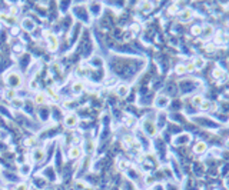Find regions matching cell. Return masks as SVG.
I'll return each instance as SVG.
<instances>
[{
  "instance_id": "6da1fadb",
  "label": "cell",
  "mask_w": 229,
  "mask_h": 190,
  "mask_svg": "<svg viewBox=\"0 0 229 190\" xmlns=\"http://www.w3.org/2000/svg\"><path fill=\"white\" fill-rule=\"evenodd\" d=\"M4 81L7 83V86L13 90H16L17 87H22L23 84V77L20 75V72L17 70H10L4 75Z\"/></svg>"
},
{
  "instance_id": "7a4b0ae2",
  "label": "cell",
  "mask_w": 229,
  "mask_h": 190,
  "mask_svg": "<svg viewBox=\"0 0 229 190\" xmlns=\"http://www.w3.org/2000/svg\"><path fill=\"white\" fill-rule=\"evenodd\" d=\"M77 123H79V117H77L75 113H69L65 117V120H63V124H65V127H67V129L76 127Z\"/></svg>"
},
{
  "instance_id": "3957f363",
  "label": "cell",
  "mask_w": 229,
  "mask_h": 190,
  "mask_svg": "<svg viewBox=\"0 0 229 190\" xmlns=\"http://www.w3.org/2000/svg\"><path fill=\"white\" fill-rule=\"evenodd\" d=\"M168 105H169V97L165 94H160L155 99V106L157 109H165V107H168Z\"/></svg>"
},
{
  "instance_id": "277c9868",
  "label": "cell",
  "mask_w": 229,
  "mask_h": 190,
  "mask_svg": "<svg viewBox=\"0 0 229 190\" xmlns=\"http://www.w3.org/2000/svg\"><path fill=\"white\" fill-rule=\"evenodd\" d=\"M189 140H191V134L182 133V134H179V136H176V137L173 139V143H175L176 146H183V145H188Z\"/></svg>"
},
{
  "instance_id": "5b68a950",
  "label": "cell",
  "mask_w": 229,
  "mask_h": 190,
  "mask_svg": "<svg viewBox=\"0 0 229 190\" xmlns=\"http://www.w3.org/2000/svg\"><path fill=\"white\" fill-rule=\"evenodd\" d=\"M44 150L42 149V147H36L33 152H32V159H33V162L35 163H42L43 160H44Z\"/></svg>"
},
{
  "instance_id": "8992f818",
  "label": "cell",
  "mask_w": 229,
  "mask_h": 190,
  "mask_svg": "<svg viewBox=\"0 0 229 190\" xmlns=\"http://www.w3.org/2000/svg\"><path fill=\"white\" fill-rule=\"evenodd\" d=\"M143 130L149 136H155L156 134V124L153 123V120H145L143 121Z\"/></svg>"
},
{
  "instance_id": "52a82bcc",
  "label": "cell",
  "mask_w": 229,
  "mask_h": 190,
  "mask_svg": "<svg viewBox=\"0 0 229 190\" xmlns=\"http://www.w3.org/2000/svg\"><path fill=\"white\" fill-rule=\"evenodd\" d=\"M22 27L26 30V32H33L35 30V22L30 19V17H25L23 20H22Z\"/></svg>"
},
{
  "instance_id": "ba28073f",
  "label": "cell",
  "mask_w": 229,
  "mask_h": 190,
  "mask_svg": "<svg viewBox=\"0 0 229 190\" xmlns=\"http://www.w3.org/2000/svg\"><path fill=\"white\" fill-rule=\"evenodd\" d=\"M47 47H49L50 52H56V50H57V47H59V40H57V37H56L55 35L49 36V39H47Z\"/></svg>"
},
{
  "instance_id": "9c48e42d",
  "label": "cell",
  "mask_w": 229,
  "mask_h": 190,
  "mask_svg": "<svg viewBox=\"0 0 229 190\" xmlns=\"http://www.w3.org/2000/svg\"><path fill=\"white\" fill-rule=\"evenodd\" d=\"M30 172H32V164H30V163H23V164H20V167H19L20 176L26 177V176L30 174Z\"/></svg>"
},
{
  "instance_id": "30bf717a",
  "label": "cell",
  "mask_w": 229,
  "mask_h": 190,
  "mask_svg": "<svg viewBox=\"0 0 229 190\" xmlns=\"http://www.w3.org/2000/svg\"><path fill=\"white\" fill-rule=\"evenodd\" d=\"M116 93L119 97H126L129 94V86L127 84H119L116 89Z\"/></svg>"
},
{
  "instance_id": "8fae6325",
  "label": "cell",
  "mask_w": 229,
  "mask_h": 190,
  "mask_svg": "<svg viewBox=\"0 0 229 190\" xmlns=\"http://www.w3.org/2000/svg\"><path fill=\"white\" fill-rule=\"evenodd\" d=\"M192 16H193V12H192L191 9H185V10L179 14V20H181V22H189L192 19Z\"/></svg>"
},
{
  "instance_id": "7c38bea8",
  "label": "cell",
  "mask_w": 229,
  "mask_h": 190,
  "mask_svg": "<svg viewBox=\"0 0 229 190\" xmlns=\"http://www.w3.org/2000/svg\"><path fill=\"white\" fill-rule=\"evenodd\" d=\"M206 149H208V146H206L205 142H198L195 145V147H193V152L196 153V154H202V153L206 152Z\"/></svg>"
},
{
  "instance_id": "4fadbf2b",
  "label": "cell",
  "mask_w": 229,
  "mask_h": 190,
  "mask_svg": "<svg viewBox=\"0 0 229 190\" xmlns=\"http://www.w3.org/2000/svg\"><path fill=\"white\" fill-rule=\"evenodd\" d=\"M80 154H82L80 147H77V146L70 147V150H69V157H70V159H79V157H80Z\"/></svg>"
},
{
  "instance_id": "5bb4252c",
  "label": "cell",
  "mask_w": 229,
  "mask_h": 190,
  "mask_svg": "<svg viewBox=\"0 0 229 190\" xmlns=\"http://www.w3.org/2000/svg\"><path fill=\"white\" fill-rule=\"evenodd\" d=\"M72 90H73V93L80 94V93L85 90V84H83L82 81H75V83H73V86H72Z\"/></svg>"
},
{
  "instance_id": "9a60e30c",
  "label": "cell",
  "mask_w": 229,
  "mask_h": 190,
  "mask_svg": "<svg viewBox=\"0 0 229 190\" xmlns=\"http://www.w3.org/2000/svg\"><path fill=\"white\" fill-rule=\"evenodd\" d=\"M46 100H47L46 93H37V94L35 96V103H36V105H44Z\"/></svg>"
},
{
  "instance_id": "2e32d148",
  "label": "cell",
  "mask_w": 229,
  "mask_h": 190,
  "mask_svg": "<svg viewBox=\"0 0 229 190\" xmlns=\"http://www.w3.org/2000/svg\"><path fill=\"white\" fill-rule=\"evenodd\" d=\"M212 75H213V77L215 79H226V75H225V72L222 70V69H219V67H215L213 69V72H212Z\"/></svg>"
},
{
  "instance_id": "e0dca14e",
  "label": "cell",
  "mask_w": 229,
  "mask_h": 190,
  "mask_svg": "<svg viewBox=\"0 0 229 190\" xmlns=\"http://www.w3.org/2000/svg\"><path fill=\"white\" fill-rule=\"evenodd\" d=\"M193 64H195V69H202L206 63H205V60H203V57H200V56H198L196 59H195V62H193Z\"/></svg>"
},
{
  "instance_id": "ac0fdd59",
  "label": "cell",
  "mask_w": 229,
  "mask_h": 190,
  "mask_svg": "<svg viewBox=\"0 0 229 190\" xmlns=\"http://www.w3.org/2000/svg\"><path fill=\"white\" fill-rule=\"evenodd\" d=\"M12 105L14 106V109H22L23 105H25V100H23V99H19V97H14V99L12 100Z\"/></svg>"
},
{
  "instance_id": "d6986e66",
  "label": "cell",
  "mask_w": 229,
  "mask_h": 190,
  "mask_svg": "<svg viewBox=\"0 0 229 190\" xmlns=\"http://www.w3.org/2000/svg\"><path fill=\"white\" fill-rule=\"evenodd\" d=\"M203 102H205V100H203V97H202L200 94H196V96H193V99H192V103H193L195 106H200Z\"/></svg>"
},
{
  "instance_id": "ffe728a7",
  "label": "cell",
  "mask_w": 229,
  "mask_h": 190,
  "mask_svg": "<svg viewBox=\"0 0 229 190\" xmlns=\"http://www.w3.org/2000/svg\"><path fill=\"white\" fill-rule=\"evenodd\" d=\"M4 96H6V99H9V100H13V99L16 97V90H13V89H9V90H6Z\"/></svg>"
},
{
  "instance_id": "44dd1931",
  "label": "cell",
  "mask_w": 229,
  "mask_h": 190,
  "mask_svg": "<svg viewBox=\"0 0 229 190\" xmlns=\"http://www.w3.org/2000/svg\"><path fill=\"white\" fill-rule=\"evenodd\" d=\"M46 183H47V180H46L44 177H42V179L37 177V179H36V186H37L39 189H43V186H46Z\"/></svg>"
},
{
  "instance_id": "7402d4cb",
  "label": "cell",
  "mask_w": 229,
  "mask_h": 190,
  "mask_svg": "<svg viewBox=\"0 0 229 190\" xmlns=\"http://www.w3.org/2000/svg\"><path fill=\"white\" fill-rule=\"evenodd\" d=\"M175 72H176V75H183V73H186V67L183 64H178Z\"/></svg>"
},
{
  "instance_id": "603a6c76",
  "label": "cell",
  "mask_w": 229,
  "mask_h": 190,
  "mask_svg": "<svg viewBox=\"0 0 229 190\" xmlns=\"http://www.w3.org/2000/svg\"><path fill=\"white\" fill-rule=\"evenodd\" d=\"M202 32H203V35H205L206 37H209V36L213 33V29H212V26H206L205 29H202Z\"/></svg>"
},
{
  "instance_id": "cb8c5ba5",
  "label": "cell",
  "mask_w": 229,
  "mask_h": 190,
  "mask_svg": "<svg viewBox=\"0 0 229 190\" xmlns=\"http://www.w3.org/2000/svg\"><path fill=\"white\" fill-rule=\"evenodd\" d=\"M191 32H192V35H193V36H199V35L202 33V27H200V26H193Z\"/></svg>"
},
{
  "instance_id": "d4e9b609",
  "label": "cell",
  "mask_w": 229,
  "mask_h": 190,
  "mask_svg": "<svg viewBox=\"0 0 229 190\" xmlns=\"http://www.w3.org/2000/svg\"><path fill=\"white\" fill-rule=\"evenodd\" d=\"M143 6H142V10L145 12V13H148V12H151L152 10V3H149V1H146V3H142Z\"/></svg>"
},
{
  "instance_id": "484cf974",
  "label": "cell",
  "mask_w": 229,
  "mask_h": 190,
  "mask_svg": "<svg viewBox=\"0 0 229 190\" xmlns=\"http://www.w3.org/2000/svg\"><path fill=\"white\" fill-rule=\"evenodd\" d=\"M212 106H213V105H212L211 102H203V103L200 105V109H202V110H211Z\"/></svg>"
},
{
  "instance_id": "4316f807",
  "label": "cell",
  "mask_w": 229,
  "mask_h": 190,
  "mask_svg": "<svg viewBox=\"0 0 229 190\" xmlns=\"http://www.w3.org/2000/svg\"><path fill=\"white\" fill-rule=\"evenodd\" d=\"M33 143H35V139H32V137H27V139H25V146L26 147H29V146H33Z\"/></svg>"
},
{
  "instance_id": "83f0119b",
  "label": "cell",
  "mask_w": 229,
  "mask_h": 190,
  "mask_svg": "<svg viewBox=\"0 0 229 190\" xmlns=\"http://www.w3.org/2000/svg\"><path fill=\"white\" fill-rule=\"evenodd\" d=\"M17 12H19V7H16V6H13V7H10V12H9V16H12V17H14Z\"/></svg>"
},
{
  "instance_id": "f1b7e54d",
  "label": "cell",
  "mask_w": 229,
  "mask_h": 190,
  "mask_svg": "<svg viewBox=\"0 0 229 190\" xmlns=\"http://www.w3.org/2000/svg\"><path fill=\"white\" fill-rule=\"evenodd\" d=\"M93 147H95L93 142H92V140H89V143L86 145V150H87L89 153H92V152H93Z\"/></svg>"
},
{
  "instance_id": "f546056e",
  "label": "cell",
  "mask_w": 229,
  "mask_h": 190,
  "mask_svg": "<svg viewBox=\"0 0 229 190\" xmlns=\"http://www.w3.org/2000/svg\"><path fill=\"white\" fill-rule=\"evenodd\" d=\"M119 167H120L122 170H126V169H129V163H127V162H125V160H122V162H120V164H119Z\"/></svg>"
},
{
  "instance_id": "4dcf8cb0",
  "label": "cell",
  "mask_w": 229,
  "mask_h": 190,
  "mask_svg": "<svg viewBox=\"0 0 229 190\" xmlns=\"http://www.w3.org/2000/svg\"><path fill=\"white\" fill-rule=\"evenodd\" d=\"M6 137H7V133H6V130H4V129H0V142H3Z\"/></svg>"
},
{
  "instance_id": "1f68e13d",
  "label": "cell",
  "mask_w": 229,
  "mask_h": 190,
  "mask_svg": "<svg viewBox=\"0 0 229 190\" xmlns=\"http://www.w3.org/2000/svg\"><path fill=\"white\" fill-rule=\"evenodd\" d=\"M16 190H29V186H27V185H25V183H20V185H17Z\"/></svg>"
},
{
  "instance_id": "d6a6232c",
  "label": "cell",
  "mask_w": 229,
  "mask_h": 190,
  "mask_svg": "<svg viewBox=\"0 0 229 190\" xmlns=\"http://www.w3.org/2000/svg\"><path fill=\"white\" fill-rule=\"evenodd\" d=\"M125 123H126L127 126H132V124L135 123V119H132V117H126V119H125Z\"/></svg>"
},
{
  "instance_id": "836d02e7",
  "label": "cell",
  "mask_w": 229,
  "mask_h": 190,
  "mask_svg": "<svg viewBox=\"0 0 229 190\" xmlns=\"http://www.w3.org/2000/svg\"><path fill=\"white\" fill-rule=\"evenodd\" d=\"M185 67H186V72H193V70H195V64H193V63H189V64L185 66Z\"/></svg>"
},
{
  "instance_id": "e575fe53",
  "label": "cell",
  "mask_w": 229,
  "mask_h": 190,
  "mask_svg": "<svg viewBox=\"0 0 229 190\" xmlns=\"http://www.w3.org/2000/svg\"><path fill=\"white\" fill-rule=\"evenodd\" d=\"M176 12V6H170L169 7V13H175Z\"/></svg>"
},
{
  "instance_id": "d590c367",
  "label": "cell",
  "mask_w": 229,
  "mask_h": 190,
  "mask_svg": "<svg viewBox=\"0 0 229 190\" xmlns=\"http://www.w3.org/2000/svg\"><path fill=\"white\" fill-rule=\"evenodd\" d=\"M213 49H215V47H213L212 44H209V46L206 47V52H213Z\"/></svg>"
},
{
  "instance_id": "8d00e7d4",
  "label": "cell",
  "mask_w": 229,
  "mask_h": 190,
  "mask_svg": "<svg viewBox=\"0 0 229 190\" xmlns=\"http://www.w3.org/2000/svg\"><path fill=\"white\" fill-rule=\"evenodd\" d=\"M153 190H163V186H162V185H156Z\"/></svg>"
},
{
  "instance_id": "74e56055",
  "label": "cell",
  "mask_w": 229,
  "mask_h": 190,
  "mask_svg": "<svg viewBox=\"0 0 229 190\" xmlns=\"http://www.w3.org/2000/svg\"><path fill=\"white\" fill-rule=\"evenodd\" d=\"M46 190H55V189H53V187H49V189H46Z\"/></svg>"
},
{
  "instance_id": "f35d334b",
  "label": "cell",
  "mask_w": 229,
  "mask_h": 190,
  "mask_svg": "<svg viewBox=\"0 0 229 190\" xmlns=\"http://www.w3.org/2000/svg\"><path fill=\"white\" fill-rule=\"evenodd\" d=\"M0 96H1V90H0Z\"/></svg>"
},
{
  "instance_id": "ab89813d",
  "label": "cell",
  "mask_w": 229,
  "mask_h": 190,
  "mask_svg": "<svg viewBox=\"0 0 229 190\" xmlns=\"http://www.w3.org/2000/svg\"><path fill=\"white\" fill-rule=\"evenodd\" d=\"M228 142H229V137H228Z\"/></svg>"
}]
</instances>
